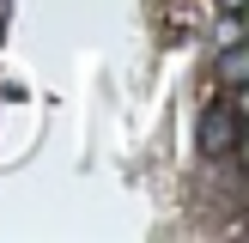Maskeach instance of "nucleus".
<instances>
[{
  "label": "nucleus",
  "instance_id": "1",
  "mask_svg": "<svg viewBox=\"0 0 249 243\" xmlns=\"http://www.w3.org/2000/svg\"><path fill=\"white\" fill-rule=\"evenodd\" d=\"M237 140H243V116L231 104H207L201 109V152L207 158H231Z\"/></svg>",
  "mask_w": 249,
  "mask_h": 243
},
{
  "label": "nucleus",
  "instance_id": "2",
  "mask_svg": "<svg viewBox=\"0 0 249 243\" xmlns=\"http://www.w3.org/2000/svg\"><path fill=\"white\" fill-rule=\"evenodd\" d=\"M219 79H225V85H243L249 79V49L243 43H231L225 55H219Z\"/></svg>",
  "mask_w": 249,
  "mask_h": 243
},
{
  "label": "nucleus",
  "instance_id": "3",
  "mask_svg": "<svg viewBox=\"0 0 249 243\" xmlns=\"http://www.w3.org/2000/svg\"><path fill=\"white\" fill-rule=\"evenodd\" d=\"M237 6H243V0H225V12H237Z\"/></svg>",
  "mask_w": 249,
  "mask_h": 243
}]
</instances>
